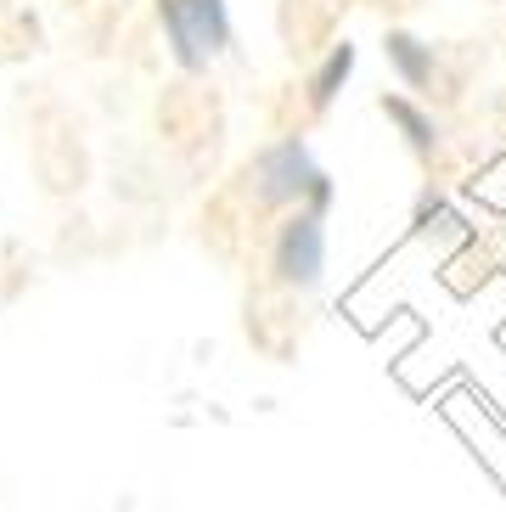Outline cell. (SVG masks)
Returning <instances> with one entry per match:
<instances>
[{
    "instance_id": "obj_1",
    "label": "cell",
    "mask_w": 506,
    "mask_h": 512,
    "mask_svg": "<svg viewBox=\"0 0 506 512\" xmlns=\"http://www.w3.org/2000/svg\"><path fill=\"white\" fill-rule=\"evenodd\" d=\"M158 17H164V34L180 68H203L209 57H220L231 46L225 0H158Z\"/></svg>"
},
{
    "instance_id": "obj_2",
    "label": "cell",
    "mask_w": 506,
    "mask_h": 512,
    "mask_svg": "<svg viewBox=\"0 0 506 512\" xmlns=\"http://www.w3.org/2000/svg\"><path fill=\"white\" fill-rule=\"evenodd\" d=\"M259 192H265L270 203L304 197V192H310L315 203H327V175L310 164V152L298 147V141H276V147L259 158Z\"/></svg>"
},
{
    "instance_id": "obj_3",
    "label": "cell",
    "mask_w": 506,
    "mask_h": 512,
    "mask_svg": "<svg viewBox=\"0 0 506 512\" xmlns=\"http://www.w3.org/2000/svg\"><path fill=\"white\" fill-rule=\"evenodd\" d=\"M276 265H282L287 282H315V271H321V226H315V214L287 220L282 242H276Z\"/></svg>"
},
{
    "instance_id": "obj_4",
    "label": "cell",
    "mask_w": 506,
    "mask_h": 512,
    "mask_svg": "<svg viewBox=\"0 0 506 512\" xmlns=\"http://www.w3.org/2000/svg\"><path fill=\"white\" fill-rule=\"evenodd\" d=\"M383 51H388V62L400 68V79L411 85V91H428V85H433V46H422L417 34L394 29L383 40Z\"/></svg>"
},
{
    "instance_id": "obj_5",
    "label": "cell",
    "mask_w": 506,
    "mask_h": 512,
    "mask_svg": "<svg viewBox=\"0 0 506 512\" xmlns=\"http://www.w3.org/2000/svg\"><path fill=\"white\" fill-rule=\"evenodd\" d=\"M349 74H355V46L343 40V46H332V51H327V62L315 68V79H310V102H315V107H327L332 96L343 91V79H349Z\"/></svg>"
},
{
    "instance_id": "obj_6",
    "label": "cell",
    "mask_w": 506,
    "mask_h": 512,
    "mask_svg": "<svg viewBox=\"0 0 506 512\" xmlns=\"http://www.w3.org/2000/svg\"><path fill=\"white\" fill-rule=\"evenodd\" d=\"M383 113H388L394 124H400L405 141H411L417 152H433V119L422 113V107H411L405 96H383Z\"/></svg>"
}]
</instances>
